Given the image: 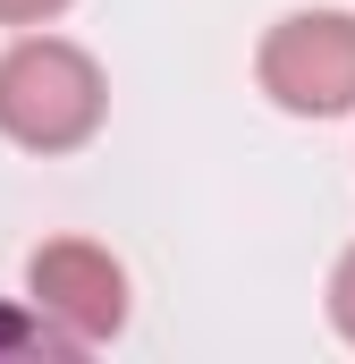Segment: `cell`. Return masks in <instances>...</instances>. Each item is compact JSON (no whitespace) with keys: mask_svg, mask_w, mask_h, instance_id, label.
Instances as JSON below:
<instances>
[{"mask_svg":"<svg viewBox=\"0 0 355 364\" xmlns=\"http://www.w3.org/2000/svg\"><path fill=\"white\" fill-rule=\"evenodd\" d=\"M68 0H0V26H51Z\"/></svg>","mask_w":355,"mask_h":364,"instance_id":"cell-5","label":"cell"},{"mask_svg":"<svg viewBox=\"0 0 355 364\" xmlns=\"http://www.w3.org/2000/svg\"><path fill=\"white\" fill-rule=\"evenodd\" d=\"M254 77L288 119H347L355 110V17L347 9H296L254 51Z\"/></svg>","mask_w":355,"mask_h":364,"instance_id":"cell-2","label":"cell"},{"mask_svg":"<svg viewBox=\"0 0 355 364\" xmlns=\"http://www.w3.org/2000/svg\"><path fill=\"white\" fill-rule=\"evenodd\" d=\"M26 296H34V314L60 322L77 348H102V339L127 331V272H119V255L93 246V237H51V246H34Z\"/></svg>","mask_w":355,"mask_h":364,"instance_id":"cell-3","label":"cell"},{"mask_svg":"<svg viewBox=\"0 0 355 364\" xmlns=\"http://www.w3.org/2000/svg\"><path fill=\"white\" fill-rule=\"evenodd\" d=\"M110 119V85L93 68L85 43L60 34H26L0 51V136L26 153H77Z\"/></svg>","mask_w":355,"mask_h":364,"instance_id":"cell-1","label":"cell"},{"mask_svg":"<svg viewBox=\"0 0 355 364\" xmlns=\"http://www.w3.org/2000/svg\"><path fill=\"white\" fill-rule=\"evenodd\" d=\"M330 322H339V339L355 348V246L339 255V272H330Z\"/></svg>","mask_w":355,"mask_h":364,"instance_id":"cell-4","label":"cell"}]
</instances>
